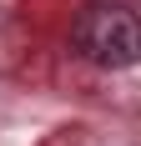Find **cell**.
I'll list each match as a JSON object with an SVG mask.
<instances>
[{
    "label": "cell",
    "mask_w": 141,
    "mask_h": 146,
    "mask_svg": "<svg viewBox=\"0 0 141 146\" xmlns=\"http://www.w3.org/2000/svg\"><path fill=\"white\" fill-rule=\"evenodd\" d=\"M70 45L101 71H126L141 60V10L126 0H86L70 20Z\"/></svg>",
    "instance_id": "1"
}]
</instances>
